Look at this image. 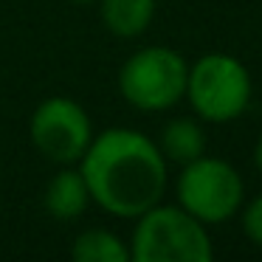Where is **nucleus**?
Masks as SVG:
<instances>
[{
    "label": "nucleus",
    "instance_id": "obj_1",
    "mask_svg": "<svg viewBox=\"0 0 262 262\" xmlns=\"http://www.w3.org/2000/svg\"><path fill=\"white\" fill-rule=\"evenodd\" d=\"M169 161L149 136L130 127H107L93 136L79 161L91 203L113 217H138L161 203L169 183Z\"/></svg>",
    "mask_w": 262,
    "mask_h": 262
},
{
    "label": "nucleus",
    "instance_id": "obj_2",
    "mask_svg": "<svg viewBox=\"0 0 262 262\" xmlns=\"http://www.w3.org/2000/svg\"><path fill=\"white\" fill-rule=\"evenodd\" d=\"M214 245L206 223L183 206L155 203L136 217L130 237L133 262H211Z\"/></svg>",
    "mask_w": 262,
    "mask_h": 262
},
{
    "label": "nucleus",
    "instance_id": "obj_3",
    "mask_svg": "<svg viewBox=\"0 0 262 262\" xmlns=\"http://www.w3.org/2000/svg\"><path fill=\"white\" fill-rule=\"evenodd\" d=\"M254 82L251 74L231 54H203L194 65H189L186 93L194 116L209 124H226L248 110Z\"/></svg>",
    "mask_w": 262,
    "mask_h": 262
},
{
    "label": "nucleus",
    "instance_id": "obj_4",
    "mask_svg": "<svg viewBox=\"0 0 262 262\" xmlns=\"http://www.w3.org/2000/svg\"><path fill=\"white\" fill-rule=\"evenodd\" d=\"M189 62L166 46H147L124 59L119 91L127 104L144 113L172 110L186 93Z\"/></svg>",
    "mask_w": 262,
    "mask_h": 262
},
{
    "label": "nucleus",
    "instance_id": "obj_5",
    "mask_svg": "<svg viewBox=\"0 0 262 262\" xmlns=\"http://www.w3.org/2000/svg\"><path fill=\"white\" fill-rule=\"evenodd\" d=\"M175 194L178 206H183L192 217L206 226H217L239 214L245 203V183L234 164L203 152L200 158L183 164Z\"/></svg>",
    "mask_w": 262,
    "mask_h": 262
},
{
    "label": "nucleus",
    "instance_id": "obj_6",
    "mask_svg": "<svg viewBox=\"0 0 262 262\" xmlns=\"http://www.w3.org/2000/svg\"><path fill=\"white\" fill-rule=\"evenodd\" d=\"M93 121L88 110L71 96H48L29 119V138L46 161L74 166L93 141Z\"/></svg>",
    "mask_w": 262,
    "mask_h": 262
},
{
    "label": "nucleus",
    "instance_id": "obj_7",
    "mask_svg": "<svg viewBox=\"0 0 262 262\" xmlns=\"http://www.w3.org/2000/svg\"><path fill=\"white\" fill-rule=\"evenodd\" d=\"M42 206H46V211L59 223H71V220L85 214V209L91 206V192H88V183H85V178H82L79 166L76 164L62 166V169L46 183Z\"/></svg>",
    "mask_w": 262,
    "mask_h": 262
},
{
    "label": "nucleus",
    "instance_id": "obj_8",
    "mask_svg": "<svg viewBox=\"0 0 262 262\" xmlns=\"http://www.w3.org/2000/svg\"><path fill=\"white\" fill-rule=\"evenodd\" d=\"M155 6L158 0H99V14L113 37L133 40L152 26Z\"/></svg>",
    "mask_w": 262,
    "mask_h": 262
},
{
    "label": "nucleus",
    "instance_id": "obj_9",
    "mask_svg": "<svg viewBox=\"0 0 262 262\" xmlns=\"http://www.w3.org/2000/svg\"><path fill=\"white\" fill-rule=\"evenodd\" d=\"M158 149L164 152L166 161L172 164H189V161L200 158L206 152V133L200 127V121L181 116V119H172L164 124L158 138Z\"/></svg>",
    "mask_w": 262,
    "mask_h": 262
},
{
    "label": "nucleus",
    "instance_id": "obj_10",
    "mask_svg": "<svg viewBox=\"0 0 262 262\" xmlns=\"http://www.w3.org/2000/svg\"><path fill=\"white\" fill-rule=\"evenodd\" d=\"M76 262H130V245L110 228H88L71 245Z\"/></svg>",
    "mask_w": 262,
    "mask_h": 262
},
{
    "label": "nucleus",
    "instance_id": "obj_11",
    "mask_svg": "<svg viewBox=\"0 0 262 262\" xmlns=\"http://www.w3.org/2000/svg\"><path fill=\"white\" fill-rule=\"evenodd\" d=\"M243 231L254 245L262 248V194H256L254 200H248L243 209Z\"/></svg>",
    "mask_w": 262,
    "mask_h": 262
},
{
    "label": "nucleus",
    "instance_id": "obj_12",
    "mask_svg": "<svg viewBox=\"0 0 262 262\" xmlns=\"http://www.w3.org/2000/svg\"><path fill=\"white\" fill-rule=\"evenodd\" d=\"M254 164H256V169L262 172V138L256 141V147H254Z\"/></svg>",
    "mask_w": 262,
    "mask_h": 262
},
{
    "label": "nucleus",
    "instance_id": "obj_13",
    "mask_svg": "<svg viewBox=\"0 0 262 262\" xmlns=\"http://www.w3.org/2000/svg\"><path fill=\"white\" fill-rule=\"evenodd\" d=\"M71 3H79V6H88V3H99V0H71Z\"/></svg>",
    "mask_w": 262,
    "mask_h": 262
}]
</instances>
